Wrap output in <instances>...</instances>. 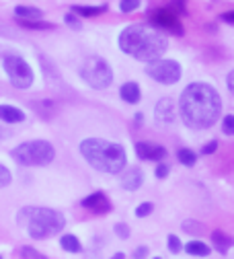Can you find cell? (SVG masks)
<instances>
[{
	"label": "cell",
	"mask_w": 234,
	"mask_h": 259,
	"mask_svg": "<svg viewBox=\"0 0 234 259\" xmlns=\"http://www.w3.org/2000/svg\"><path fill=\"white\" fill-rule=\"evenodd\" d=\"M179 111L191 130H208L222 113V97L208 82H191L181 93Z\"/></svg>",
	"instance_id": "obj_1"
},
{
	"label": "cell",
	"mask_w": 234,
	"mask_h": 259,
	"mask_svg": "<svg viewBox=\"0 0 234 259\" xmlns=\"http://www.w3.org/2000/svg\"><path fill=\"white\" fill-rule=\"evenodd\" d=\"M119 48L123 54L150 64L169 50V39L150 25H127L119 33Z\"/></svg>",
	"instance_id": "obj_2"
},
{
	"label": "cell",
	"mask_w": 234,
	"mask_h": 259,
	"mask_svg": "<svg viewBox=\"0 0 234 259\" xmlns=\"http://www.w3.org/2000/svg\"><path fill=\"white\" fill-rule=\"evenodd\" d=\"M80 154L86 158V163L101 171V173H111L117 175L125 169L127 165V156L125 148L121 144L101 140V138H86L80 142Z\"/></svg>",
	"instance_id": "obj_3"
},
{
	"label": "cell",
	"mask_w": 234,
	"mask_h": 259,
	"mask_svg": "<svg viewBox=\"0 0 234 259\" xmlns=\"http://www.w3.org/2000/svg\"><path fill=\"white\" fill-rule=\"evenodd\" d=\"M19 224H27V231L31 239H48L58 233H62L66 218L52 208H35V206H27L19 212L17 216Z\"/></svg>",
	"instance_id": "obj_4"
},
{
	"label": "cell",
	"mask_w": 234,
	"mask_h": 259,
	"mask_svg": "<svg viewBox=\"0 0 234 259\" xmlns=\"http://www.w3.org/2000/svg\"><path fill=\"white\" fill-rule=\"evenodd\" d=\"M11 156L23 167H45L56 158V148L48 140H29L15 146Z\"/></svg>",
	"instance_id": "obj_5"
},
{
	"label": "cell",
	"mask_w": 234,
	"mask_h": 259,
	"mask_svg": "<svg viewBox=\"0 0 234 259\" xmlns=\"http://www.w3.org/2000/svg\"><path fill=\"white\" fill-rule=\"evenodd\" d=\"M80 74L82 78L92 87V89H107L113 80V70L111 66L107 64V60L103 58H99V56H90L86 58V62L82 64V68H80Z\"/></svg>",
	"instance_id": "obj_6"
},
{
	"label": "cell",
	"mask_w": 234,
	"mask_h": 259,
	"mask_svg": "<svg viewBox=\"0 0 234 259\" xmlns=\"http://www.w3.org/2000/svg\"><path fill=\"white\" fill-rule=\"evenodd\" d=\"M3 66H5V70L9 74V80L15 89H29L33 84V68L21 56L7 54L3 58Z\"/></svg>",
	"instance_id": "obj_7"
},
{
	"label": "cell",
	"mask_w": 234,
	"mask_h": 259,
	"mask_svg": "<svg viewBox=\"0 0 234 259\" xmlns=\"http://www.w3.org/2000/svg\"><path fill=\"white\" fill-rule=\"evenodd\" d=\"M146 74L160 84H175L181 80V64L175 60H154L146 66Z\"/></svg>",
	"instance_id": "obj_8"
},
{
	"label": "cell",
	"mask_w": 234,
	"mask_h": 259,
	"mask_svg": "<svg viewBox=\"0 0 234 259\" xmlns=\"http://www.w3.org/2000/svg\"><path fill=\"white\" fill-rule=\"evenodd\" d=\"M148 19L152 25L156 27H162V29H169L171 33L175 35H183V27H181V21L179 17H175L173 13H169L164 7H154L148 11Z\"/></svg>",
	"instance_id": "obj_9"
},
{
	"label": "cell",
	"mask_w": 234,
	"mask_h": 259,
	"mask_svg": "<svg viewBox=\"0 0 234 259\" xmlns=\"http://www.w3.org/2000/svg\"><path fill=\"white\" fill-rule=\"evenodd\" d=\"M154 119H156L158 125H171V123H175L177 107H175V101L171 99V97H162V99L156 103Z\"/></svg>",
	"instance_id": "obj_10"
},
{
	"label": "cell",
	"mask_w": 234,
	"mask_h": 259,
	"mask_svg": "<svg viewBox=\"0 0 234 259\" xmlns=\"http://www.w3.org/2000/svg\"><path fill=\"white\" fill-rule=\"evenodd\" d=\"M80 206H82L84 210L95 212V214H107V212H111V202H109V198L105 196L103 191L90 193L88 198H84V200L80 202Z\"/></svg>",
	"instance_id": "obj_11"
},
{
	"label": "cell",
	"mask_w": 234,
	"mask_h": 259,
	"mask_svg": "<svg viewBox=\"0 0 234 259\" xmlns=\"http://www.w3.org/2000/svg\"><path fill=\"white\" fill-rule=\"evenodd\" d=\"M142 183H144V171H142L140 167H131L129 171H125V173L121 175V185H123V189H127V191L140 189Z\"/></svg>",
	"instance_id": "obj_12"
},
{
	"label": "cell",
	"mask_w": 234,
	"mask_h": 259,
	"mask_svg": "<svg viewBox=\"0 0 234 259\" xmlns=\"http://www.w3.org/2000/svg\"><path fill=\"white\" fill-rule=\"evenodd\" d=\"M136 152L144 160H162L166 156V148L154 146V144H148V142H136Z\"/></svg>",
	"instance_id": "obj_13"
},
{
	"label": "cell",
	"mask_w": 234,
	"mask_h": 259,
	"mask_svg": "<svg viewBox=\"0 0 234 259\" xmlns=\"http://www.w3.org/2000/svg\"><path fill=\"white\" fill-rule=\"evenodd\" d=\"M119 95H121V99L125 103H129V105H138L140 99H142V91H140L138 82H125V84H121Z\"/></svg>",
	"instance_id": "obj_14"
},
{
	"label": "cell",
	"mask_w": 234,
	"mask_h": 259,
	"mask_svg": "<svg viewBox=\"0 0 234 259\" xmlns=\"http://www.w3.org/2000/svg\"><path fill=\"white\" fill-rule=\"evenodd\" d=\"M15 15H17V19L31 23V21H39L41 15H43V11L37 9V7H31V5H19V7L15 9Z\"/></svg>",
	"instance_id": "obj_15"
},
{
	"label": "cell",
	"mask_w": 234,
	"mask_h": 259,
	"mask_svg": "<svg viewBox=\"0 0 234 259\" xmlns=\"http://www.w3.org/2000/svg\"><path fill=\"white\" fill-rule=\"evenodd\" d=\"M0 119L7 123H19L25 119V113L15 105H0Z\"/></svg>",
	"instance_id": "obj_16"
},
{
	"label": "cell",
	"mask_w": 234,
	"mask_h": 259,
	"mask_svg": "<svg viewBox=\"0 0 234 259\" xmlns=\"http://www.w3.org/2000/svg\"><path fill=\"white\" fill-rule=\"evenodd\" d=\"M212 243H214V247L222 253V255H226L228 251H230V247H232V237L230 235H226L224 231H214L212 233Z\"/></svg>",
	"instance_id": "obj_17"
},
{
	"label": "cell",
	"mask_w": 234,
	"mask_h": 259,
	"mask_svg": "<svg viewBox=\"0 0 234 259\" xmlns=\"http://www.w3.org/2000/svg\"><path fill=\"white\" fill-rule=\"evenodd\" d=\"M185 251H187L189 255H195V257H208L212 249H210L206 243H202V241H189V243L185 245Z\"/></svg>",
	"instance_id": "obj_18"
},
{
	"label": "cell",
	"mask_w": 234,
	"mask_h": 259,
	"mask_svg": "<svg viewBox=\"0 0 234 259\" xmlns=\"http://www.w3.org/2000/svg\"><path fill=\"white\" fill-rule=\"evenodd\" d=\"M60 245H62L64 251H70V253H80L82 251V245L74 235H64L60 239Z\"/></svg>",
	"instance_id": "obj_19"
},
{
	"label": "cell",
	"mask_w": 234,
	"mask_h": 259,
	"mask_svg": "<svg viewBox=\"0 0 234 259\" xmlns=\"http://www.w3.org/2000/svg\"><path fill=\"white\" fill-rule=\"evenodd\" d=\"M107 9H109L107 5H101V7H80V5H74L72 7V11L78 13V15H82V17H97V15L105 13Z\"/></svg>",
	"instance_id": "obj_20"
},
{
	"label": "cell",
	"mask_w": 234,
	"mask_h": 259,
	"mask_svg": "<svg viewBox=\"0 0 234 259\" xmlns=\"http://www.w3.org/2000/svg\"><path fill=\"white\" fill-rule=\"evenodd\" d=\"M177 156H179V163L185 165V167H193L197 163V154L191 148H179Z\"/></svg>",
	"instance_id": "obj_21"
},
{
	"label": "cell",
	"mask_w": 234,
	"mask_h": 259,
	"mask_svg": "<svg viewBox=\"0 0 234 259\" xmlns=\"http://www.w3.org/2000/svg\"><path fill=\"white\" fill-rule=\"evenodd\" d=\"M19 257L21 259H48L43 253H39L37 249H33V247H21L19 249Z\"/></svg>",
	"instance_id": "obj_22"
},
{
	"label": "cell",
	"mask_w": 234,
	"mask_h": 259,
	"mask_svg": "<svg viewBox=\"0 0 234 259\" xmlns=\"http://www.w3.org/2000/svg\"><path fill=\"white\" fill-rule=\"evenodd\" d=\"M183 231L191 233V235H202L204 233V224L197 222V220H185L183 222Z\"/></svg>",
	"instance_id": "obj_23"
},
{
	"label": "cell",
	"mask_w": 234,
	"mask_h": 259,
	"mask_svg": "<svg viewBox=\"0 0 234 259\" xmlns=\"http://www.w3.org/2000/svg\"><path fill=\"white\" fill-rule=\"evenodd\" d=\"M166 247H169V251H171V253H179V251L183 249L181 239H179L177 235H169V237H166Z\"/></svg>",
	"instance_id": "obj_24"
},
{
	"label": "cell",
	"mask_w": 234,
	"mask_h": 259,
	"mask_svg": "<svg viewBox=\"0 0 234 259\" xmlns=\"http://www.w3.org/2000/svg\"><path fill=\"white\" fill-rule=\"evenodd\" d=\"M21 25L23 27H27V29H52L54 25L52 23H48V21H21Z\"/></svg>",
	"instance_id": "obj_25"
},
{
	"label": "cell",
	"mask_w": 234,
	"mask_h": 259,
	"mask_svg": "<svg viewBox=\"0 0 234 259\" xmlns=\"http://www.w3.org/2000/svg\"><path fill=\"white\" fill-rule=\"evenodd\" d=\"M113 231H115V235L119 237V239H129V226L125 224V222H117L115 226H113Z\"/></svg>",
	"instance_id": "obj_26"
},
{
	"label": "cell",
	"mask_w": 234,
	"mask_h": 259,
	"mask_svg": "<svg viewBox=\"0 0 234 259\" xmlns=\"http://www.w3.org/2000/svg\"><path fill=\"white\" fill-rule=\"evenodd\" d=\"M152 210H154V204L152 202H144V204H140L136 208V216L138 218H146L148 214H152Z\"/></svg>",
	"instance_id": "obj_27"
},
{
	"label": "cell",
	"mask_w": 234,
	"mask_h": 259,
	"mask_svg": "<svg viewBox=\"0 0 234 259\" xmlns=\"http://www.w3.org/2000/svg\"><path fill=\"white\" fill-rule=\"evenodd\" d=\"M164 9L169 11V13H173L175 17H177V15H183V13L187 11L185 3H169V5H164Z\"/></svg>",
	"instance_id": "obj_28"
},
{
	"label": "cell",
	"mask_w": 234,
	"mask_h": 259,
	"mask_svg": "<svg viewBox=\"0 0 234 259\" xmlns=\"http://www.w3.org/2000/svg\"><path fill=\"white\" fill-rule=\"evenodd\" d=\"M222 132L226 136H232L234 134V115H226L224 121H222Z\"/></svg>",
	"instance_id": "obj_29"
},
{
	"label": "cell",
	"mask_w": 234,
	"mask_h": 259,
	"mask_svg": "<svg viewBox=\"0 0 234 259\" xmlns=\"http://www.w3.org/2000/svg\"><path fill=\"white\" fill-rule=\"evenodd\" d=\"M11 181H13L11 171H9L5 165H0V187H7V185H11Z\"/></svg>",
	"instance_id": "obj_30"
},
{
	"label": "cell",
	"mask_w": 234,
	"mask_h": 259,
	"mask_svg": "<svg viewBox=\"0 0 234 259\" xmlns=\"http://www.w3.org/2000/svg\"><path fill=\"white\" fill-rule=\"evenodd\" d=\"M138 7H140L138 0H121V3H119V9L123 13H131V11H136Z\"/></svg>",
	"instance_id": "obj_31"
},
{
	"label": "cell",
	"mask_w": 234,
	"mask_h": 259,
	"mask_svg": "<svg viewBox=\"0 0 234 259\" xmlns=\"http://www.w3.org/2000/svg\"><path fill=\"white\" fill-rule=\"evenodd\" d=\"M171 173V169H169V165H164V163H160L158 167H156V177L158 179H164L166 175H169Z\"/></svg>",
	"instance_id": "obj_32"
},
{
	"label": "cell",
	"mask_w": 234,
	"mask_h": 259,
	"mask_svg": "<svg viewBox=\"0 0 234 259\" xmlns=\"http://www.w3.org/2000/svg\"><path fill=\"white\" fill-rule=\"evenodd\" d=\"M218 150V140H212L210 144H206L204 148H202V154H212V152H216Z\"/></svg>",
	"instance_id": "obj_33"
},
{
	"label": "cell",
	"mask_w": 234,
	"mask_h": 259,
	"mask_svg": "<svg viewBox=\"0 0 234 259\" xmlns=\"http://www.w3.org/2000/svg\"><path fill=\"white\" fill-rule=\"evenodd\" d=\"M64 21H66V23H68L70 27H74V29H80V23H78V19H76L74 15H70V13H68V15H66V17H64Z\"/></svg>",
	"instance_id": "obj_34"
},
{
	"label": "cell",
	"mask_w": 234,
	"mask_h": 259,
	"mask_svg": "<svg viewBox=\"0 0 234 259\" xmlns=\"http://www.w3.org/2000/svg\"><path fill=\"white\" fill-rule=\"evenodd\" d=\"M146 255H148V247H138L133 251V259H144Z\"/></svg>",
	"instance_id": "obj_35"
},
{
	"label": "cell",
	"mask_w": 234,
	"mask_h": 259,
	"mask_svg": "<svg viewBox=\"0 0 234 259\" xmlns=\"http://www.w3.org/2000/svg\"><path fill=\"white\" fill-rule=\"evenodd\" d=\"M222 19H224L226 23H230V25H232V23H234V13H232V11H228V13H224V15H222Z\"/></svg>",
	"instance_id": "obj_36"
},
{
	"label": "cell",
	"mask_w": 234,
	"mask_h": 259,
	"mask_svg": "<svg viewBox=\"0 0 234 259\" xmlns=\"http://www.w3.org/2000/svg\"><path fill=\"white\" fill-rule=\"evenodd\" d=\"M133 121H136V125H142V121H144V115H142V113H136V117H133Z\"/></svg>",
	"instance_id": "obj_37"
},
{
	"label": "cell",
	"mask_w": 234,
	"mask_h": 259,
	"mask_svg": "<svg viewBox=\"0 0 234 259\" xmlns=\"http://www.w3.org/2000/svg\"><path fill=\"white\" fill-rule=\"evenodd\" d=\"M232 76H234V72L228 74V89H230V91H232Z\"/></svg>",
	"instance_id": "obj_38"
},
{
	"label": "cell",
	"mask_w": 234,
	"mask_h": 259,
	"mask_svg": "<svg viewBox=\"0 0 234 259\" xmlns=\"http://www.w3.org/2000/svg\"><path fill=\"white\" fill-rule=\"evenodd\" d=\"M111 259H125V255H123V253H115Z\"/></svg>",
	"instance_id": "obj_39"
},
{
	"label": "cell",
	"mask_w": 234,
	"mask_h": 259,
	"mask_svg": "<svg viewBox=\"0 0 234 259\" xmlns=\"http://www.w3.org/2000/svg\"><path fill=\"white\" fill-rule=\"evenodd\" d=\"M156 259H160V257H156Z\"/></svg>",
	"instance_id": "obj_40"
},
{
	"label": "cell",
	"mask_w": 234,
	"mask_h": 259,
	"mask_svg": "<svg viewBox=\"0 0 234 259\" xmlns=\"http://www.w3.org/2000/svg\"><path fill=\"white\" fill-rule=\"evenodd\" d=\"M0 259H3V257H0Z\"/></svg>",
	"instance_id": "obj_41"
}]
</instances>
